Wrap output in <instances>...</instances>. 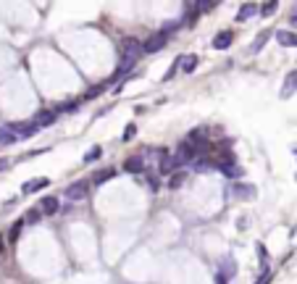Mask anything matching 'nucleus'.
I'll list each match as a JSON object with an SVG mask.
<instances>
[{
  "instance_id": "12",
  "label": "nucleus",
  "mask_w": 297,
  "mask_h": 284,
  "mask_svg": "<svg viewBox=\"0 0 297 284\" xmlns=\"http://www.w3.org/2000/svg\"><path fill=\"white\" fill-rule=\"evenodd\" d=\"M237 274V261L234 258H224L221 261V271H218V276H224V279H229V276Z\"/></svg>"
},
{
  "instance_id": "8",
  "label": "nucleus",
  "mask_w": 297,
  "mask_h": 284,
  "mask_svg": "<svg viewBox=\"0 0 297 284\" xmlns=\"http://www.w3.org/2000/svg\"><path fill=\"white\" fill-rule=\"evenodd\" d=\"M231 42H234V35H231V32H218V35L213 37V48L216 50H227V48H231Z\"/></svg>"
},
{
  "instance_id": "34",
  "label": "nucleus",
  "mask_w": 297,
  "mask_h": 284,
  "mask_svg": "<svg viewBox=\"0 0 297 284\" xmlns=\"http://www.w3.org/2000/svg\"><path fill=\"white\" fill-rule=\"evenodd\" d=\"M295 179H297V177H295Z\"/></svg>"
},
{
  "instance_id": "9",
  "label": "nucleus",
  "mask_w": 297,
  "mask_h": 284,
  "mask_svg": "<svg viewBox=\"0 0 297 284\" xmlns=\"http://www.w3.org/2000/svg\"><path fill=\"white\" fill-rule=\"evenodd\" d=\"M124 171H126V174H142V171H145V160H142L140 156L126 158V160H124Z\"/></svg>"
},
{
  "instance_id": "33",
  "label": "nucleus",
  "mask_w": 297,
  "mask_h": 284,
  "mask_svg": "<svg viewBox=\"0 0 297 284\" xmlns=\"http://www.w3.org/2000/svg\"><path fill=\"white\" fill-rule=\"evenodd\" d=\"M292 156H295V158H297V145H295V147H292Z\"/></svg>"
},
{
  "instance_id": "10",
  "label": "nucleus",
  "mask_w": 297,
  "mask_h": 284,
  "mask_svg": "<svg viewBox=\"0 0 297 284\" xmlns=\"http://www.w3.org/2000/svg\"><path fill=\"white\" fill-rule=\"evenodd\" d=\"M35 124H37V129L53 126V124H55V113H53V111H40V113H35Z\"/></svg>"
},
{
  "instance_id": "17",
  "label": "nucleus",
  "mask_w": 297,
  "mask_h": 284,
  "mask_svg": "<svg viewBox=\"0 0 297 284\" xmlns=\"http://www.w3.org/2000/svg\"><path fill=\"white\" fill-rule=\"evenodd\" d=\"M271 35H274V32H261V35H258V40H255L253 45H250V53H261L263 45L268 42V37H271Z\"/></svg>"
},
{
  "instance_id": "15",
  "label": "nucleus",
  "mask_w": 297,
  "mask_h": 284,
  "mask_svg": "<svg viewBox=\"0 0 297 284\" xmlns=\"http://www.w3.org/2000/svg\"><path fill=\"white\" fill-rule=\"evenodd\" d=\"M113 177H116L113 169H100V171H95V177L89 179V182H92V184H105L108 179H113Z\"/></svg>"
},
{
  "instance_id": "23",
  "label": "nucleus",
  "mask_w": 297,
  "mask_h": 284,
  "mask_svg": "<svg viewBox=\"0 0 297 284\" xmlns=\"http://www.w3.org/2000/svg\"><path fill=\"white\" fill-rule=\"evenodd\" d=\"M182 184H184V174H182V171H179V174H171V177H169V187H171V190H179Z\"/></svg>"
},
{
  "instance_id": "7",
  "label": "nucleus",
  "mask_w": 297,
  "mask_h": 284,
  "mask_svg": "<svg viewBox=\"0 0 297 284\" xmlns=\"http://www.w3.org/2000/svg\"><path fill=\"white\" fill-rule=\"evenodd\" d=\"M197 11H200V3H187L184 5V18H182V27H192L197 21Z\"/></svg>"
},
{
  "instance_id": "25",
  "label": "nucleus",
  "mask_w": 297,
  "mask_h": 284,
  "mask_svg": "<svg viewBox=\"0 0 297 284\" xmlns=\"http://www.w3.org/2000/svg\"><path fill=\"white\" fill-rule=\"evenodd\" d=\"M21 227H24V221H16V224H14V229H11V234H8V240H11V242H16V240H18V234H21Z\"/></svg>"
},
{
  "instance_id": "2",
  "label": "nucleus",
  "mask_w": 297,
  "mask_h": 284,
  "mask_svg": "<svg viewBox=\"0 0 297 284\" xmlns=\"http://www.w3.org/2000/svg\"><path fill=\"white\" fill-rule=\"evenodd\" d=\"M87 192H89V184L85 179H79V182H71L66 190H63V197L66 200H85Z\"/></svg>"
},
{
  "instance_id": "1",
  "label": "nucleus",
  "mask_w": 297,
  "mask_h": 284,
  "mask_svg": "<svg viewBox=\"0 0 297 284\" xmlns=\"http://www.w3.org/2000/svg\"><path fill=\"white\" fill-rule=\"evenodd\" d=\"M166 42H169V35H163V32L150 35L145 42H142V55H153V53H158V50H163Z\"/></svg>"
},
{
  "instance_id": "14",
  "label": "nucleus",
  "mask_w": 297,
  "mask_h": 284,
  "mask_svg": "<svg viewBox=\"0 0 297 284\" xmlns=\"http://www.w3.org/2000/svg\"><path fill=\"white\" fill-rule=\"evenodd\" d=\"M176 166H179V160L174 156H166V153H163V158H160V174H174V171H176Z\"/></svg>"
},
{
  "instance_id": "30",
  "label": "nucleus",
  "mask_w": 297,
  "mask_h": 284,
  "mask_svg": "<svg viewBox=\"0 0 297 284\" xmlns=\"http://www.w3.org/2000/svg\"><path fill=\"white\" fill-rule=\"evenodd\" d=\"M258 255H261V261L266 263V258H268V255H266V248H263V245H258Z\"/></svg>"
},
{
  "instance_id": "31",
  "label": "nucleus",
  "mask_w": 297,
  "mask_h": 284,
  "mask_svg": "<svg viewBox=\"0 0 297 284\" xmlns=\"http://www.w3.org/2000/svg\"><path fill=\"white\" fill-rule=\"evenodd\" d=\"M216 8V3H200V11H213Z\"/></svg>"
},
{
  "instance_id": "5",
  "label": "nucleus",
  "mask_w": 297,
  "mask_h": 284,
  "mask_svg": "<svg viewBox=\"0 0 297 284\" xmlns=\"http://www.w3.org/2000/svg\"><path fill=\"white\" fill-rule=\"evenodd\" d=\"M274 35H276V42H279L281 48H297V35L295 32L279 29V32H274Z\"/></svg>"
},
{
  "instance_id": "29",
  "label": "nucleus",
  "mask_w": 297,
  "mask_h": 284,
  "mask_svg": "<svg viewBox=\"0 0 297 284\" xmlns=\"http://www.w3.org/2000/svg\"><path fill=\"white\" fill-rule=\"evenodd\" d=\"M271 279H274V276H271V271H266V274L258 279V284H271Z\"/></svg>"
},
{
  "instance_id": "11",
  "label": "nucleus",
  "mask_w": 297,
  "mask_h": 284,
  "mask_svg": "<svg viewBox=\"0 0 297 284\" xmlns=\"http://www.w3.org/2000/svg\"><path fill=\"white\" fill-rule=\"evenodd\" d=\"M258 11H261V5H255V3H245L240 5V14H237V21H247V18H253Z\"/></svg>"
},
{
  "instance_id": "26",
  "label": "nucleus",
  "mask_w": 297,
  "mask_h": 284,
  "mask_svg": "<svg viewBox=\"0 0 297 284\" xmlns=\"http://www.w3.org/2000/svg\"><path fill=\"white\" fill-rule=\"evenodd\" d=\"M234 192H237V195H242V197H253L255 195V187H234Z\"/></svg>"
},
{
  "instance_id": "22",
  "label": "nucleus",
  "mask_w": 297,
  "mask_h": 284,
  "mask_svg": "<svg viewBox=\"0 0 297 284\" xmlns=\"http://www.w3.org/2000/svg\"><path fill=\"white\" fill-rule=\"evenodd\" d=\"M276 8H279V3H276V0H271V3H263V5H261V16H274Z\"/></svg>"
},
{
  "instance_id": "21",
  "label": "nucleus",
  "mask_w": 297,
  "mask_h": 284,
  "mask_svg": "<svg viewBox=\"0 0 297 284\" xmlns=\"http://www.w3.org/2000/svg\"><path fill=\"white\" fill-rule=\"evenodd\" d=\"M100 145H95V147H89V150L85 153V158H82V160H85V163H92V160H98L100 158Z\"/></svg>"
},
{
  "instance_id": "13",
  "label": "nucleus",
  "mask_w": 297,
  "mask_h": 284,
  "mask_svg": "<svg viewBox=\"0 0 297 284\" xmlns=\"http://www.w3.org/2000/svg\"><path fill=\"white\" fill-rule=\"evenodd\" d=\"M40 211H42V216H53V213H58V200L55 197H42Z\"/></svg>"
},
{
  "instance_id": "32",
  "label": "nucleus",
  "mask_w": 297,
  "mask_h": 284,
  "mask_svg": "<svg viewBox=\"0 0 297 284\" xmlns=\"http://www.w3.org/2000/svg\"><path fill=\"white\" fill-rule=\"evenodd\" d=\"M5 169H8V160H5V158H0V171H5Z\"/></svg>"
},
{
  "instance_id": "28",
  "label": "nucleus",
  "mask_w": 297,
  "mask_h": 284,
  "mask_svg": "<svg viewBox=\"0 0 297 284\" xmlns=\"http://www.w3.org/2000/svg\"><path fill=\"white\" fill-rule=\"evenodd\" d=\"M145 182L150 184V190H158V177H156V174H147V177H145Z\"/></svg>"
},
{
  "instance_id": "18",
  "label": "nucleus",
  "mask_w": 297,
  "mask_h": 284,
  "mask_svg": "<svg viewBox=\"0 0 297 284\" xmlns=\"http://www.w3.org/2000/svg\"><path fill=\"white\" fill-rule=\"evenodd\" d=\"M197 63H200L197 55H184V61H182V74H192V71L197 69Z\"/></svg>"
},
{
  "instance_id": "3",
  "label": "nucleus",
  "mask_w": 297,
  "mask_h": 284,
  "mask_svg": "<svg viewBox=\"0 0 297 284\" xmlns=\"http://www.w3.org/2000/svg\"><path fill=\"white\" fill-rule=\"evenodd\" d=\"M297 92V71H289L287 76H284V85H281V100H289L292 95Z\"/></svg>"
},
{
  "instance_id": "6",
  "label": "nucleus",
  "mask_w": 297,
  "mask_h": 284,
  "mask_svg": "<svg viewBox=\"0 0 297 284\" xmlns=\"http://www.w3.org/2000/svg\"><path fill=\"white\" fill-rule=\"evenodd\" d=\"M8 129L16 134L18 140H21V137H32V134L37 132V124H35V121H29V124H8Z\"/></svg>"
},
{
  "instance_id": "24",
  "label": "nucleus",
  "mask_w": 297,
  "mask_h": 284,
  "mask_svg": "<svg viewBox=\"0 0 297 284\" xmlns=\"http://www.w3.org/2000/svg\"><path fill=\"white\" fill-rule=\"evenodd\" d=\"M40 218H42V211L32 208V211H27V216H24V224H35V221H40Z\"/></svg>"
},
{
  "instance_id": "16",
  "label": "nucleus",
  "mask_w": 297,
  "mask_h": 284,
  "mask_svg": "<svg viewBox=\"0 0 297 284\" xmlns=\"http://www.w3.org/2000/svg\"><path fill=\"white\" fill-rule=\"evenodd\" d=\"M16 140H18V137H16L14 132H11L8 126H0V147H8V145H14Z\"/></svg>"
},
{
  "instance_id": "19",
  "label": "nucleus",
  "mask_w": 297,
  "mask_h": 284,
  "mask_svg": "<svg viewBox=\"0 0 297 284\" xmlns=\"http://www.w3.org/2000/svg\"><path fill=\"white\" fill-rule=\"evenodd\" d=\"M218 169L227 174V177H231V179H240L242 174H245V171L240 169V166H234V163H224V166H218Z\"/></svg>"
},
{
  "instance_id": "4",
  "label": "nucleus",
  "mask_w": 297,
  "mask_h": 284,
  "mask_svg": "<svg viewBox=\"0 0 297 284\" xmlns=\"http://www.w3.org/2000/svg\"><path fill=\"white\" fill-rule=\"evenodd\" d=\"M48 184H50V179H48V177H37V179H29V182L21 187V192H24V195H35V192L45 190Z\"/></svg>"
},
{
  "instance_id": "20",
  "label": "nucleus",
  "mask_w": 297,
  "mask_h": 284,
  "mask_svg": "<svg viewBox=\"0 0 297 284\" xmlns=\"http://www.w3.org/2000/svg\"><path fill=\"white\" fill-rule=\"evenodd\" d=\"M210 158H205V156H197L195 160H192V169H195V171H208L210 169Z\"/></svg>"
},
{
  "instance_id": "27",
  "label": "nucleus",
  "mask_w": 297,
  "mask_h": 284,
  "mask_svg": "<svg viewBox=\"0 0 297 284\" xmlns=\"http://www.w3.org/2000/svg\"><path fill=\"white\" fill-rule=\"evenodd\" d=\"M134 134H137V126H134V124H129V126L124 129V134H121V140H124V142H129V140L134 137Z\"/></svg>"
}]
</instances>
